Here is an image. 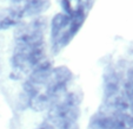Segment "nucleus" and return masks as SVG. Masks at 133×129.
I'll list each match as a JSON object with an SVG mask.
<instances>
[{
	"mask_svg": "<svg viewBox=\"0 0 133 129\" xmlns=\"http://www.w3.org/2000/svg\"><path fill=\"white\" fill-rule=\"evenodd\" d=\"M72 72L67 66L53 68L50 75H48L45 85H44L45 92L55 99L61 94H64L66 86L68 85V83L72 79Z\"/></svg>",
	"mask_w": 133,
	"mask_h": 129,
	"instance_id": "nucleus-4",
	"label": "nucleus"
},
{
	"mask_svg": "<svg viewBox=\"0 0 133 129\" xmlns=\"http://www.w3.org/2000/svg\"><path fill=\"white\" fill-rule=\"evenodd\" d=\"M84 20H85V10H84L83 6H79L74 11L73 15L71 17V21H70V25H68V33L72 37H74L78 33V31L83 26Z\"/></svg>",
	"mask_w": 133,
	"mask_h": 129,
	"instance_id": "nucleus-10",
	"label": "nucleus"
},
{
	"mask_svg": "<svg viewBox=\"0 0 133 129\" xmlns=\"http://www.w3.org/2000/svg\"><path fill=\"white\" fill-rule=\"evenodd\" d=\"M46 20L44 18H35L27 24H19L14 32L15 45L19 46H41L44 45V32Z\"/></svg>",
	"mask_w": 133,
	"mask_h": 129,
	"instance_id": "nucleus-2",
	"label": "nucleus"
},
{
	"mask_svg": "<svg viewBox=\"0 0 133 129\" xmlns=\"http://www.w3.org/2000/svg\"><path fill=\"white\" fill-rule=\"evenodd\" d=\"M120 88V77L116 71H110L104 76V97L105 99L118 95Z\"/></svg>",
	"mask_w": 133,
	"mask_h": 129,
	"instance_id": "nucleus-7",
	"label": "nucleus"
},
{
	"mask_svg": "<svg viewBox=\"0 0 133 129\" xmlns=\"http://www.w3.org/2000/svg\"><path fill=\"white\" fill-rule=\"evenodd\" d=\"M11 1H13V3H15V4H19V3H21V1H24V0H11Z\"/></svg>",
	"mask_w": 133,
	"mask_h": 129,
	"instance_id": "nucleus-13",
	"label": "nucleus"
},
{
	"mask_svg": "<svg viewBox=\"0 0 133 129\" xmlns=\"http://www.w3.org/2000/svg\"><path fill=\"white\" fill-rule=\"evenodd\" d=\"M24 17V10L19 6L4 8L0 11V30H8L20 24Z\"/></svg>",
	"mask_w": 133,
	"mask_h": 129,
	"instance_id": "nucleus-5",
	"label": "nucleus"
},
{
	"mask_svg": "<svg viewBox=\"0 0 133 129\" xmlns=\"http://www.w3.org/2000/svg\"><path fill=\"white\" fill-rule=\"evenodd\" d=\"M91 129H133V115L127 113L97 114L90 121Z\"/></svg>",
	"mask_w": 133,
	"mask_h": 129,
	"instance_id": "nucleus-3",
	"label": "nucleus"
},
{
	"mask_svg": "<svg viewBox=\"0 0 133 129\" xmlns=\"http://www.w3.org/2000/svg\"><path fill=\"white\" fill-rule=\"evenodd\" d=\"M61 7H63V10H64V13L68 14L70 17L73 15L74 11H73L72 6H71V4H70V0H61Z\"/></svg>",
	"mask_w": 133,
	"mask_h": 129,
	"instance_id": "nucleus-12",
	"label": "nucleus"
},
{
	"mask_svg": "<svg viewBox=\"0 0 133 129\" xmlns=\"http://www.w3.org/2000/svg\"><path fill=\"white\" fill-rule=\"evenodd\" d=\"M71 21V17L66 13H58L53 17L52 21H51V39L52 43L58 39L64 32L68 28Z\"/></svg>",
	"mask_w": 133,
	"mask_h": 129,
	"instance_id": "nucleus-6",
	"label": "nucleus"
},
{
	"mask_svg": "<svg viewBox=\"0 0 133 129\" xmlns=\"http://www.w3.org/2000/svg\"><path fill=\"white\" fill-rule=\"evenodd\" d=\"M124 94L130 102V107L133 110V69H130L126 79L124 82Z\"/></svg>",
	"mask_w": 133,
	"mask_h": 129,
	"instance_id": "nucleus-11",
	"label": "nucleus"
},
{
	"mask_svg": "<svg viewBox=\"0 0 133 129\" xmlns=\"http://www.w3.org/2000/svg\"><path fill=\"white\" fill-rule=\"evenodd\" d=\"M106 108L110 113H126L128 109H131V107L127 97L124 94V96L116 95L111 98H107L106 99Z\"/></svg>",
	"mask_w": 133,
	"mask_h": 129,
	"instance_id": "nucleus-9",
	"label": "nucleus"
},
{
	"mask_svg": "<svg viewBox=\"0 0 133 129\" xmlns=\"http://www.w3.org/2000/svg\"><path fill=\"white\" fill-rule=\"evenodd\" d=\"M50 6V0H25V4L23 6L24 15H27V17L39 15L47 11Z\"/></svg>",
	"mask_w": 133,
	"mask_h": 129,
	"instance_id": "nucleus-8",
	"label": "nucleus"
},
{
	"mask_svg": "<svg viewBox=\"0 0 133 129\" xmlns=\"http://www.w3.org/2000/svg\"><path fill=\"white\" fill-rule=\"evenodd\" d=\"M37 129H50V128L46 127V126H41V127H39V128H37Z\"/></svg>",
	"mask_w": 133,
	"mask_h": 129,
	"instance_id": "nucleus-14",
	"label": "nucleus"
},
{
	"mask_svg": "<svg viewBox=\"0 0 133 129\" xmlns=\"http://www.w3.org/2000/svg\"><path fill=\"white\" fill-rule=\"evenodd\" d=\"M79 99L74 92L61 94L48 108V120L57 129L72 128L77 126L79 117Z\"/></svg>",
	"mask_w": 133,
	"mask_h": 129,
	"instance_id": "nucleus-1",
	"label": "nucleus"
}]
</instances>
